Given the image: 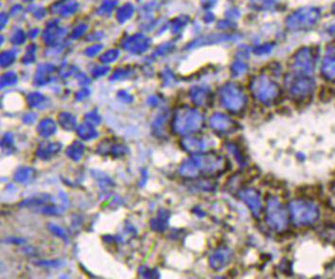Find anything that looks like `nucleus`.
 <instances>
[{
    "label": "nucleus",
    "mask_w": 335,
    "mask_h": 279,
    "mask_svg": "<svg viewBox=\"0 0 335 279\" xmlns=\"http://www.w3.org/2000/svg\"><path fill=\"white\" fill-rule=\"evenodd\" d=\"M209 125L212 130L220 135H229L239 129L237 121L223 114L213 115L209 119Z\"/></svg>",
    "instance_id": "nucleus-6"
},
{
    "label": "nucleus",
    "mask_w": 335,
    "mask_h": 279,
    "mask_svg": "<svg viewBox=\"0 0 335 279\" xmlns=\"http://www.w3.org/2000/svg\"><path fill=\"white\" fill-rule=\"evenodd\" d=\"M239 198L246 205L251 211L252 215L259 219L264 210L261 193L255 188H243L238 192Z\"/></svg>",
    "instance_id": "nucleus-5"
},
{
    "label": "nucleus",
    "mask_w": 335,
    "mask_h": 279,
    "mask_svg": "<svg viewBox=\"0 0 335 279\" xmlns=\"http://www.w3.org/2000/svg\"><path fill=\"white\" fill-rule=\"evenodd\" d=\"M223 105L228 111L239 114L243 110L244 100L240 94L230 90L223 97Z\"/></svg>",
    "instance_id": "nucleus-9"
},
{
    "label": "nucleus",
    "mask_w": 335,
    "mask_h": 279,
    "mask_svg": "<svg viewBox=\"0 0 335 279\" xmlns=\"http://www.w3.org/2000/svg\"><path fill=\"white\" fill-rule=\"evenodd\" d=\"M233 253L229 248L222 247L214 252L210 257V265L215 270H222L231 263Z\"/></svg>",
    "instance_id": "nucleus-8"
},
{
    "label": "nucleus",
    "mask_w": 335,
    "mask_h": 279,
    "mask_svg": "<svg viewBox=\"0 0 335 279\" xmlns=\"http://www.w3.org/2000/svg\"><path fill=\"white\" fill-rule=\"evenodd\" d=\"M228 167L229 162L223 155L207 151L185 161L180 167V172L188 178L214 177L227 171Z\"/></svg>",
    "instance_id": "nucleus-1"
},
{
    "label": "nucleus",
    "mask_w": 335,
    "mask_h": 279,
    "mask_svg": "<svg viewBox=\"0 0 335 279\" xmlns=\"http://www.w3.org/2000/svg\"><path fill=\"white\" fill-rule=\"evenodd\" d=\"M183 148L188 152L204 153L215 146V141L209 137H199L190 135L183 139Z\"/></svg>",
    "instance_id": "nucleus-7"
},
{
    "label": "nucleus",
    "mask_w": 335,
    "mask_h": 279,
    "mask_svg": "<svg viewBox=\"0 0 335 279\" xmlns=\"http://www.w3.org/2000/svg\"><path fill=\"white\" fill-rule=\"evenodd\" d=\"M319 235L325 242L335 244V223H328L324 225L321 228Z\"/></svg>",
    "instance_id": "nucleus-11"
},
{
    "label": "nucleus",
    "mask_w": 335,
    "mask_h": 279,
    "mask_svg": "<svg viewBox=\"0 0 335 279\" xmlns=\"http://www.w3.org/2000/svg\"><path fill=\"white\" fill-rule=\"evenodd\" d=\"M226 149L229 151V153L235 158V160L237 161V163L240 166H245L247 163V159L245 157L244 151L242 150L236 143L233 142H229L225 145Z\"/></svg>",
    "instance_id": "nucleus-10"
},
{
    "label": "nucleus",
    "mask_w": 335,
    "mask_h": 279,
    "mask_svg": "<svg viewBox=\"0 0 335 279\" xmlns=\"http://www.w3.org/2000/svg\"><path fill=\"white\" fill-rule=\"evenodd\" d=\"M288 210L291 223L297 227L313 226L320 218L319 206L308 198L292 200L288 205Z\"/></svg>",
    "instance_id": "nucleus-2"
},
{
    "label": "nucleus",
    "mask_w": 335,
    "mask_h": 279,
    "mask_svg": "<svg viewBox=\"0 0 335 279\" xmlns=\"http://www.w3.org/2000/svg\"><path fill=\"white\" fill-rule=\"evenodd\" d=\"M265 221L270 229L277 233L285 232L290 224V214L288 207L284 206L275 196H269L266 199Z\"/></svg>",
    "instance_id": "nucleus-3"
},
{
    "label": "nucleus",
    "mask_w": 335,
    "mask_h": 279,
    "mask_svg": "<svg viewBox=\"0 0 335 279\" xmlns=\"http://www.w3.org/2000/svg\"><path fill=\"white\" fill-rule=\"evenodd\" d=\"M204 125L203 116L199 113L191 110L179 112L172 122L173 130L180 134L197 132L202 130Z\"/></svg>",
    "instance_id": "nucleus-4"
}]
</instances>
